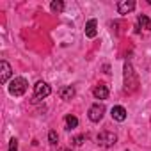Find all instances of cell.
Wrapping results in <instances>:
<instances>
[{"instance_id": "obj_4", "label": "cell", "mask_w": 151, "mask_h": 151, "mask_svg": "<svg viewBox=\"0 0 151 151\" xmlns=\"http://www.w3.org/2000/svg\"><path fill=\"white\" fill-rule=\"evenodd\" d=\"M50 93H52V87L46 82H37L34 86V98L36 100H43V98L50 96Z\"/></svg>"}, {"instance_id": "obj_3", "label": "cell", "mask_w": 151, "mask_h": 151, "mask_svg": "<svg viewBox=\"0 0 151 151\" xmlns=\"http://www.w3.org/2000/svg\"><path fill=\"white\" fill-rule=\"evenodd\" d=\"M103 114H105V105L103 103H94L87 112V116L93 123H100L103 119Z\"/></svg>"}, {"instance_id": "obj_12", "label": "cell", "mask_w": 151, "mask_h": 151, "mask_svg": "<svg viewBox=\"0 0 151 151\" xmlns=\"http://www.w3.org/2000/svg\"><path fill=\"white\" fill-rule=\"evenodd\" d=\"M50 9H52L53 13L60 14V13L64 11V2H62V0H53V2L50 4Z\"/></svg>"}, {"instance_id": "obj_7", "label": "cell", "mask_w": 151, "mask_h": 151, "mask_svg": "<svg viewBox=\"0 0 151 151\" xmlns=\"http://www.w3.org/2000/svg\"><path fill=\"white\" fill-rule=\"evenodd\" d=\"M110 114H112V119H116V121H119V123H123V121L126 119V109H124V107H121V105L112 107Z\"/></svg>"}, {"instance_id": "obj_17", "label": "cell", "mask_w": 151, "mask_h": 151, "mask_svg": "<svg viewBox=\"0 0 151 151\" xmlns=\"http://www.w3.org/2000/svg\"><path fill=\"white\" fill-rule=\"evenodd\" d=\"M59 151H71V149H64V147H62V149H59Z\"/></svg>"}, {"instance_id": "obj_9", "label": "cell", "mask_w": 151, "mask_h": 151, "mask_svg": "<svg viewBox=\"0 0 151 151\" xmlns=\"http://www.w3.org/2000/svg\"><path fill=\"white\" fill-rule=\"evenodd\" d=\"M98 34V22L96 20H89L86 23V36L87 37H96Z\"/></svg>"}, {"instance_id": "obj_15", "label": "cell", "mask_w": 151, "mask_h": 151, "mask_svg": "<svg viewBox=\"0 0 151 151\" xmlns=\"http://www.w3.org/2000/svg\"><path fill=\"white\" fill-rule=\"evenodd\" d=\"M9 151H18V140L14 137L9 140Z\"/></svg>"}, {"instance_id": "obj_13", "label": "cell", "mask_w": 151, "mask_h": 151, "mask_svg": "<svg viewBox=\"0 0 151 151\" xmlns=\"http://www.w3.org/2000/svg\"><path fill=\"white\" fill-rule=\"evenodd\" d=\"M77 126H78V119L77 117H75V116H66V128L68 130H73Z\"/></svg>"}, {"instance_id": "obj_5", "label": "cell", "mask_w": 151, "mask_h": 151, "mask_svg": "<svg viewBox=\"0 0 151 151\" xmlns=\"http://www.w3.org/2000/svg\"><path fill=\"white\" fill-rule=\"evenodd\" d=\"M11 75H13V69H11L9 62L7 60H2V62H0V82L7 84V80H9Z\"/></svg>"}, {"instance_id": "obj_6", "label": "cell", "mask_w": 151, "mask_h": 151, "mask_svg": "<svg viewBox=\"0 0 151 151\" xmlns=\"http://www.w3.org/2000/svg\"><path fill=\"white\" fill-rule=\"evenodd\" d=\"M135 9V2L133 0H123V2L117 4V13L119 14H128Z\"/></svg>"}, {"instance_id": "obj_11", "label": "cell", "mask_w": 151, "mask_h": 151, "mask_svg": "<svg viewBox=\"0 0 151 151\" xmlns=\"http://www.w3.org/2000/svg\"><path fill=\"white\" fill-rule=\"evenodd\" d=\"M137 23H139L140 29H144V30H151V20H149L146 14H140V16L137 18Z\"/></svg>"}, {"instance_id": "obj_14", "label": "cell", "mask_w": 151, "mask_h": 151, "mask_svg": "<svg viewBox=\"0 0 151 151\" xmlns=\"http://www.w3.org/2000/svg\"><path fill=\"white\" fill-rule=\"evenodd\" d=\"M48 140H50V144H57L59 135H57V132H55V130H52V132L48 133Z\"/></svg>"}, {"instance_id": "obj_16", "label": "cell", "mask_w": 151, "mask_h": 151, "mask_svg": "<svg viewBox=\"0 0 151 151\" xmlns=\"http://www.w3.org/2000/svg\"><path fill=\"white\" fill-rule=\"evenodd\" d=\"M84 139H86L84 135H78V137H75V140H73V144H75V146H80V144L84 142Z\"/></svg>"}, {"instance_id": "obj_8", "label": "cell", "mask_w": 151, "mask_h": 151, "mask_svg": "<svg viewBox=\"0 0 151 151\" xmlns=\"http://www.w3.org/2000/svg\"><path fill=\"white\" fill-rule=\"evenodd\" d=\"M93 94H94L96 100H107L109 98V87L103 86V84H100V86H96L93 89Z\"/></svg>"}, {"instance_id": "obj_2", "label": "cell", "mask_w": 151, "mask_h": 151, "mask_svg": "<svg viewBox=\"0 0 151 151\" xmlns=\"http://www.w3.org/2000/svg\"><path fill=\"white\" fill-rule=\"evenodd\" d=\"M96 140H98L100 146H103V147H110V146H114V144L117 142V135L112 133V132H101V133H98Z\"/></svg>"}, {"instance_id": "obj_1", "label": "cell", "mask_w": 151, "mask_h": 151, "mask_svg": "<svg viewBox=\"0 0 151 151\" xmlns=\"http://www.w3.org/2000/svg\"><path fill=\"white\" fill-rule=\"evenodd\" d=\"M27 87H29V84L23 77H14L9 84V94L11 96H23L27 93Z\"/></svg>"}, {"instance_id": "obj_10", "label": "cell", "mask_w": 151, "mask_h": 151, "mask_svg": "<svg viewBox=\"0 0 151 151\" xmlns=\"http://www.w3.org/2000/svg\"><path fill=\"white\" fill-rule=\"evenodd\" d=\"M59 96H60L62 100H71V98L75 96V89H73L71 86H64V87L59 89Z\"/></svg>"}]
</instances>
